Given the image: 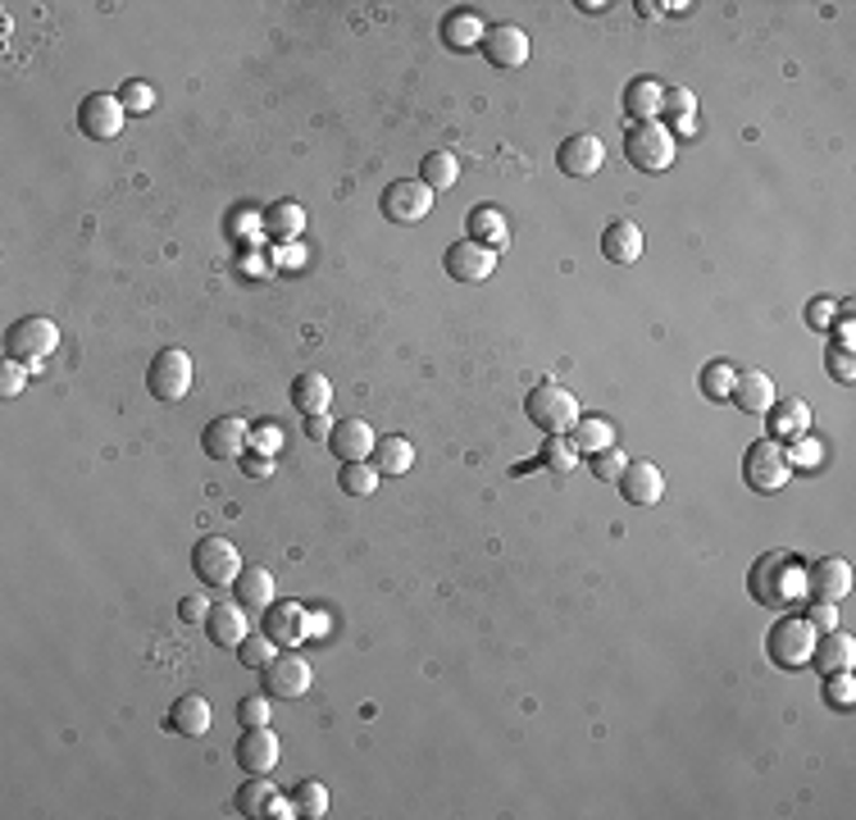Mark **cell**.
<instances>
[{"instance_id": "obj_1", "label": "cell", "mask_w": 856, "mask_h": 820, "mask_svg": "<svg viewBox=\"0 0 856 820\" xmlns=\"http://www.w3.org/2000/svg\"><path fill=\"white\" fill-rule=\"evenodd\" d=\"M747 593H752V602L770 606V611H783V606L806 597V566L793 552L756 556V566L747 570Z\"/></svg>"}, {"instance_id": "obj_2", "label": "cell", "mask_w": 856, "mask_h": 820, "mask_svg": "<svg viewBox=\"0 0 856 820\" xmlns=\"http://www.w3.org/2000/svg\"><path fill=\"white\" fill-rule=\"evenodd\" d=\"M625 155H629V164H633L638 174H660V169H670V164H675L679 142H675V133L665 128L660 119L629 124V133H625Z\"/></svg>"}, {"instance_id": "obj_3", "label": "cell", "mask_w": 856, "mask_h": 820, "mask_svg": "<svg viewBox=\"0 0 856 820\" xmlns=\"http://www.w3.org/2000/svg\"><path fill=\"white\" fill-rule=\"evenodd\" d=\"M793 479V456L779 438H756L743 452V483L752 492H779Z\"/></svg>"}, {"instance_id": "obj_4", "label": "cell", "mask_w": 856, "mask_h": 820, "mask_svg": "<svg viewBox=\"0 0 856 820\" xmlns=\"http://www.w3.org/2000/svg\"><path fill=\"white\" fill-rule=\"evenodd\" d=\"M816 629L806 625V616H783V620H775L770 625V634H766V656H770V666H779V670H802V666H811V652H816Z\"/></svg>"}, {"instance_id": "obj_5", "label": "cell", "mask_w": 856, "mask_h": 820, "mask_svg": "<svg viewBox=\"0 0 856 820\" xmlns=\"http://www.w3.org/2000/svg\"><path fill=\"white\" fill-rule=\"evenodd\" d=\"M192 570H197V579L205 583V589H232L237 575H242L247 566H242V552H237L232 538L205 533L201 543L192 547Z\"/></svg>"}, {"instance_id": "obj_6", "label": "cell", "mask_w": 856, "mask_h": 820, "mask_svg": "<svg viewBox=\"0 0 856 820\" xmlns=\"http://www.w3.org/2000/svg\"><path fill=\"white\" fill-rule=\"evenodd\" d=\"M525 411H529V419H533L542 433H569V429H575V419H579L575 392L561 388V383H552V379H542V383L525 396Z\"/></svg>"}, {"instance_id": "obj_7", "label": "cell", "mask_w": 856, "mask_h": 820, "mask_svg": "<svg viewBox=\"0 0 856 820\" xmlns=\"http://www.w3.org/2000/svg\"><path fill=\"white\" fill-rule=\"evenodd\" d=\"M147 388H151L155 402H164V406L182 402V396L192 392V356H187L182 346L155 351V361H151V369H147Z\"/></svg>"}, {"instance_id": "obj_8", "label": "cell", "mask_w": 856, "mask_h": 820, "mask_svg": "<svg viewBox=\"0 0 856 820\" xmlns=\"http://www.w3.org/2000/svg\"><path fill=\"white\" fill-rule=\"evenodd\" d=\"M55 346H60V328H55V319H46V315L14 319L10 333H5V356L10 361H23V365L46 361Z\"/></svg>"}, {"instance_id": "obj_9", "label": "cell", "mask_w": 856, "mask_h": 820, "mask_svg": "<svg viewBox=\"0 0 856 820\" xmlns=\"http://www.w3.org/2000/svg\"><path fill=\"white\" fill-rule=\"evenodd\" d=\"M260 674H265V693L278 697V702H297V697L311 693V684H315L311 661H305L301 652H292V647H282Z\"/></svg>"}, {"instance_id": "obj_10", "label": "cell", "mask_w": 856, "mask_h": 820, "mask_svg": "<svg viewBox=\"0 0 856 820\" xmlns=\"http://www.w3.org/2000/svg\"><path fill=\"white\" fill-rule=\"evenodd\" d=\"M265 634L278 643V647H297L305 639L324 634V616H311L301 602H274L265 611Z\"/></svg>"}, {"instance_id": "obj_11", "label": "cell", "mask_w": 856, "mask_h": 820, "mask_svg": "<svg viewBox=\"0 0 856 820\" xmlns=\"http://www.w3.org/2000/svg\"><path fill=\"white\" fill-rule=\"evenodd\" d=\"M128 124V110L118 105L114 91H91V97H83L78 105V128L83 137H91V142H110V137H118Z\"/></svg>"}, {"instance_id": "obj_12", "label": "cell", "mask_w": 856, "mask_h": 820, "mask_svg": "<svg viewBox=\"0 0 856 820\" xmlns=\"http://www.w3.org/2000/svg\"><path fill=\"white\" fill-rule=\"evenodd\" d=\"M433 197L438 192H428L419 178H401L378 197V210H383V219H392V224H419V219H428V210H433Z\"/></svg>"}, {"instance_id": "obj_13", "label": "cell", "mask_w": 856, "mask_h": 820, "mask_svg": "<svg viewBox=\"0 0 856 820\" xmlns=\"http://www.w3.org/2000/svg\"><path fill=\"white\" fill-rule=\"evenodd\" d=\"M201 447L210 461H242L251 452V425L242 415H219L210 419L205 433H201Z\"/></svg>"}, {"instance_id": "obj_14", "label": "cell", "mask_w": 856, "mask_h": 820, "mask_svg": "<svg viewBox=\"0 0 856 820\" xmlns=\"http://www.w3.org/2000/svg\"><path fill=\"white\" fill-rule=\"evenodd\" d=\"M442 265H446V274L456 278V283H488L492 269H496V251H488V247H479V242L461 238V242L446 247Z\"/></svg>"}, {"instance_id": "obj_15", "label": "cell", "mask_w": 856, "mask_h": 820, "mask_svg": "<svg viewBox=\"0 0 856 820\" xmlns=\"http://www.w3.org/2000/svg\"><path fill=\"white\" fill-rule=\"evenodd\" d=\"M479 51L488 55L492 68H519L529 64V33L515 28V23H496V28H483Z\"/></svg>"}, {"instance_id": "obj_16", "label": "cell", "mask_w": 856, "mask_h": 820, "mask_svg": "<svg viewBox=\"0 0 856 820\" xmlns=\"http://www.w3.org/2000/svg\"><path fill=\"white\" fill-rule=\"evenodd\" d=\"M556 164H561V174H569V178H592V174H602V164H606L602 137H597V133H575V137H565L561 151H556Z\"/></svg>"}, {"instance_id": "obj_17", "label": "cell", "mask_w": 856, "mask_h": 820, "mask_svg": "<svg viewBox=\"0 0 856 820\" xmlns=\"http://www.w3.org/2000/svg\"><path fill=\"white\" fill-rule=\"evenodd\" d=\"M852 593V566L843 556H820L806 566V597L811 602H843Z\"/></svg>"}, {"instance_id": "obj_18", "label": "cell", "mask_w": 856, "mask_h": 820, "mask_svg": "<svg viewBox=\"0 0 856 820\" xmlns=\"http://www.w3.org/2000/svg\"><path fill=\"white\" fill-rule=\"evenodd\" d=\"M278 757H282V743L269 724L242 730V739H237V766H242L247 775H269V770L278 766Z\"/></svg>"}, {"instance_id": "obj_19", "label": "cell", "mask_w": 856, "mask_h": 820, "mask_svg": "<svg viewBox=\"0 0 856 820\" xmlns=\"http://www.w3.org/2000/svg\"><path fill=\"white\" fill-rule=\"evenodd\" d=\"M247 616H251V611H247L242 602H214L201 629L210 634L214 647H242V639L251 634V620H247Z\"/></svg>"}, {"instance_id": "obj_20", "label": "cell", "mask_w": 856, "mask_h": 820, "mask_svg": "<svg viewBox=\"0 0 856 820\" xmlns=\"http://www.w3.org/2000/svg\"><path fill=\"white\" fill-rule=\"evenodd\" d=\"M374 447H378V433L369 429V419L347 415V419H338V425H332V433H328V452L338 456V461H369Z\"/></svg>"}, {"instance_id": "obj_21", "label": "cell", "mask_w": 856, "mask_h": 820, "mask_svg": "<svg viewBox=\"0 0 856 820\" xmlns=\"http://www.w3.org/2000/svg\"><path fill=\"white\" fill-rule=\"evenodd\" d=\"M615 488H620V497L629 506H656L665 497V475L656 470L652 461H629L625 475L615 479Z\"/></svg>"}, {"instance_id": "obj_22", "label": "cell", "mask_w": 856, "mask_h": 820, "mask_svg": "<svg viewBox=\"0 0 856 820\" xmlns=\"http://www.w3.org/2000/svg\"><path fill=\"white\" fill-rule=\"evenodd\" d=\"M729 402L739 406L743 415H766V411H775V379L766 369H739Z\"/></svg>"}, {"instance_id": "obj_23", "label": "cell", "mask_w": 856, "mask_h": 820, "mask_svg": "<svg viewBox=\"0 0 856 820\" xmlns=\"http://www.w3.org/2000/svg\"><path fill=\"white\" fill-rule=\"evenodd\" d=\"M642 251H647V238H642V228L633 219H610L606 232H602V255L610 265H638Z\"/></svg>"}, {"instance_id": "obj_24", "label": "cell", "mask_w": 856, "mask_h": 820, "mask_svg": "<svg viewBox=\"0 0 856 820\" xmlns=\"http://www.w3.org/2000/svg\"><path fill=\"white\" fill-rule=\"evenodd\" d=\"M465 238L469 242H479V247H488V251H506L511 247V228H506V215L496 205H474L469 210V219H465Z\"/></svg>"}, {"instance_id": "obj_25", "label": "cell", "mask_w": 856, "mask_h": 820, "mask_svg": "<svg viewBox=\"0 0 856 820\" xmlns=\"http://www.w3.org/2000/svg\"><path fill=\"white\" fill-rule=\"evenodd\" d=\"M811 666L820 674H834V670H852L856 666V639L847 629H829V634L816 639V652H811Z\"/></svg>"}, {"instance_id": "obj_26", "label": "cell", "mask_w": 856, "mask_h": 820, "mask_svg": "<svg viewBox=\"0 0 856 820\" xmlns=\"http://www.w3.org/2000/svg\"><path fill=\"white\" fill-rule=\"evenodd\" d=\"M210 724H214V707H210V697L187 693V697H178V702H174V711H169V730H178L182 739H201V734H210Z\"/></svg>"}, {"instance_id": "obj_27", "label": "cell", "mask_w": 856, "mask_h": 820, "mask_svg": "<svg viewBox=\"0 0 856 820\" xmlns=\"http://www.w3.org/2000/svg\"><path fill=\"white\" fill-rule=\"evenodd\" d=\"M232 593H237V602H242L247 611H269L278 589H274V575H269L265 566H247L242 575H237Z\"/></svg>"}, {"instance_id": "obj_28", "label": "cell", "mask_w": 856, "mask_h": 820, "mask_svg": "<svg viewBox=\"0 0 856 820\" xmlns=\"http://www.w3.org/2000/svg\"><path fill=\"white\" fill-rule=\"evenodd\" d=\"M620 105H625V114L633 124H647V119H660V83L656 78H633V83H625V97H620Z\"/></svg>"}, {"instance_id": "obj_29", "label": "cell", "mask_w": 856, "mask_h": 820, "mask_svg": "<svg viewBox=\"0 0 856 820\" xmlns=\"http://www.w3.org/2000/svg\"><path fill=\"white\" fill-rule=\"evenodd\" d=\"M292 406L301 411V415H328V406H332V383H328V374H297L292 379Z\"/></svg>"}, {"instance_id": "obj_30", "label": "cell", "mask_w": 856, "mask_h": 820, "mask_svg": "<svg viewBox=\"0 0 856 820\" xmlns=\"http://www.w3.org/2000/svg\"><path fill=\"white\" fill-rule=\"evenodd\" d=\"M569 442L579 447V456H597V452L615 447V429H610V419H602V415H579L575 429H569Z\"/></svg>"}, {"instance_id": "obj_31", "label": "cell", "mask_w": 856, "mask_h": 820, "mask_svg": "<svg viewBox=\"0 0 856 820\" xmlns=\"http://www.w3.org/2000/svg\"><path fill=\"white\" fill-rule=\"evenodd\" d=\"M260 228H265L274 242H297L301 228H305V210L297 201H274L265 210V219H260Z\"/></svg>"}, {"instance_id": "obj_32", "label": "cell", "mask_w": 856, "mask_h": 820, "mask_svg": "<svg viewBox=\"0 0 856 820\" xmlns=\"http://www.w3.org/2000/svg\"><path fill=\"white\" fill-rule=\"evenodd\" d=\"M411 465H415V442L411 438H401V433L378 438V447H374V470L378 475H406Z\"/></svg>"}, {"instance_id": "obj_33", "label": "cell", "mask_w": 856, "mask_h": 820, "mask_svg": "<svg viewBox=\"0 0 856 820\" xmlns=\"http://www.w3.org/2000/svg\"><path fill=\"white\" fill-rule=\"evenodd\" d=\"M479 41H483V23L469 10H451L442 18V46H451V51H474Z\"/></svg>"}, {"instance_id": "obj_34", "label": "cell", "mask_w": 856, "mask_h": 820, "mask_svg": "<svg viewBox=\"0 0 856 820\" xmlns=\"http://www.w3.org/2000/svg\"><path fill=\"white\" fill-rule=\"evenodd\" d=\"M461 178V160L451 151H428L424 164H419V182L428 187V192H446V187H456Z\"/></svg>"}, {"instance_id": "obj_35", "label": "cell", "mask_w": 856, "mask_h": 820, "mask_svg": "<svg viewBox=\"0 0 856 820\" xmlns=\"http://www.w3.org/2000/svg\"><path fill=\"white\" fill-rule=\"evenodd\" d=\"M538 461H542V470H546V475L565 479L569 470H575V461H579V447H575V442H569L565 433H546V442H542Z\"/></svg>"}, {"instance_id": "obj_36", "label": "cell", "mask_w": 856, "mask_h": 820, "mask_svg": "<svg viewBox=\"0 0 856 820\" xmlns=\"http://www.w3.org/2000/svg\"><path fill=\"white\" fill-rule=\"evenodd\" d=\"M274 798H278V784L269 775H251L242 789H237L232 803H237V811H242V816H265Z\"/></svg>"}, {"instance_id": "obj_37", "label": "cell", "mask_w": 856, "mask_h": 820, "mask_svg": "<svg viewBox=\"0 0 856 820\" xmlns=\"http://www.w3.org/2000/svg\"><path fill=\"white\" fill-rule=\"evenodd\" d=\"M378 475L374 461H342V475H338V488L347 492V497H369V492L378 488Z\"/></svg>"}, {"instance_id": "obj_38", "label": "cell", "mask_w": 856, "mask_h": 820, "mask_svg": "<svg viewBox=\"0 0 856 820\" xmlns=\"http://www.w3.org/2000/svg\"><path fill=\"white\" fill-rule=\"evenodd\" d=\"M770 425H775V438H802L806 429H811V411H806V402H783L779 411H766Z\"/></svg>"}, {"instance_id": "obj_39", "label": "cell", "mask_w": 856, "mask_h": 820, "mask_svg": "<svg viewBox=\"0 0 856 820\" xmlns=\"http://www.w3.org/2000/svg\"><path fill=\"white\" fill-rule=\"evenodd\" d=\"M733 379H739V369H733L729 361H710L702 369V396H706V402H729Z\"/></svg>"}, {"instance_id": "obj_40", "label": "cell", "mask_w": 856, "mask_h": 820, "mask_svg": "<svg viewBox=\"0 0 856 820\" xmlns=\"http://www.w3.org/2000/svg\"><path fill=\"white\" fill-rule=\"evenodd\" d=\"M660 114H675L679 128H693V114H697V97L688 87H660Z\"/></svg>"}, {"instance_id": "obj_41", "label": "cell", "mask_w": 856, "mask_h": 820, "mask_svg": "<svg viewBox=\"0 0 856 820\" xmlns=\"http://www.w3.org/2000/svg\"><path fill=\"white\" fill-rule=\"evenodd\" d=\"M292 803H297V816L324 820V816H328V789H324L319 780H301L297 793H292Z\"/></svg>"}, {"instance_id": "obj_42", "label": "cell", "mask_w": 856, "mask_h": 820, "mask_svg": "<svg viewBox=\"0 0 856 820\" xmlns=\"http://www.w3.org/2000/svg\"><path fill=\"white\" fill-rule=\"evenodd\" d=\"M237 656H242V666H251V670H265L274 656H278V643L260 629V634H247L242 639V647H237Z\"/></svg>"}, {"instance_id": "obj_43", "label": "cell", "mask_w": 856, "mask_h": 820, "mask_svg": "<svg viewBox=\"0 0 856 820\" xmlns=\"http://www.w3.org/2000/svg\"><path fill=\"white\" fill-rule=\"evenodd\" d=\"M274 707H269V693H247L242 702H237V724L242 730H255V724H269Z\"/></svg>"}, {"instance_id": "obj_44", "label": "cell", "mask_w": 856, "mask_h": 820, "mask_svg": "<svg viewBox=\"0 0 856 820\" xmlns=\"http://www.w3.org/2000/svg\"><path fill=\"white\" fill-rule=\"evenodd\" d=\"M824 702H834L839 711H852V702H856V679H852V670L824 674Z\"/></svg>"}, {"instance_id": "obj_45", "label": "cell", "mask_w": 856, "mask_h": 820, "mask_svg": "<svg viewBox=\"0 0 856 820\" xmlns=\"http://www.w3.org/2000/svg\"><path fill=\"white\" fill-rule=\"evenodd\" d=\"M592 461V475H597L602 483H615L625 475V465H629V456L620 452V447H606V452H597V456H588Z\"/></svg>"}, {"instance_id": "obj_46", "label": "cell", "mask_w": 856, "mask_h": 820, "mask_svg": "<svg viewBox=\"0 0 856 820\" xmlns=\"http://www.w3.org/2000/svg\"><path fill=\"white\" fill-rule=\"evenodd\" d=\"M28 365H23V361H10L5 356V365H0V396H5V402H10V396H18L23 392V383H28Z\"/></svg>"}, {"instance_id": "obj_47", "label": "cell", "mask_w": 856, "mask_h": 820, "mask_svg": "<svg viewBox=\"0 0 856 820\" xmlns=\"http://www.w3.org/2000/svg\"><path fill=\"white\" fill-rule=\"evenodd\" d=\"M834 319H839V301H834V297H816L811 306H806V324L820 328V333H829V328H834Z\"/></svg>"}, {"instance_id": "obj_48", "label": "cell", "mask_w": 856, "mask_h": 820, "mask_svg": "<svg viewBox=\"0 0 856 820\" xmlns=\"http://www.w3.org/2000/svg\"><path fill=\"white\" fill-rule=\"evenodd\" d=\"M118 105H124V110H151L155 105V91L147 87V83H124V87H118Z\"/></svg>"}, {"instance_id": "obj_49", "label": "cell", "mask_w": 856, "mask_h": 820, "mask_svg": "<svg viewBox=\"0 0 856 820\" xmlns=\"http://www.w3.org/2000/svg\"><path fill=\"white\" fill-rule=\"evenodd\" d=\"M824 365H829V374H834L839 383H852V379H856V361H852L847 346H829V351H824Z\"/></svg>"}, {"instance_id": "obj_50", "label": "cell", "mask_w": 856, "mask_h": 820, "mask_svg": "<svg viewBox=\"0 0 856 820\" xmlns=\"http://www.w3.org/2000/svg\"><path fill=\"white\" fill-rule=\"evenodd\" d=\"M806 625H811L816 634H829V629H839V602H811V611H806Z\"/></svg>"}, {"instance_id": "obj_51", "label": "cell", "mask_w": 856, "mask_h": 820, "mask_svg": "<svg viewBox=\"0 0 856 820\" xmlns=\"http://www.w3.org/2000/svg\"><path fill=\"white\" fill-rule=\"evenodd\" d=\"M251 452H260V456H278V452H282V433H278L274 425L251 429Z\"/></svg>"}, {"instance_id": "obj_52", "label": "cell", "mask_w": 856, "mask_h": 820, "mask_svg": "<svg viewBox=\"0 0 856 820\" xmlns=\"http://www.w3.org/2000/svg\"><path fill=\"white\" fill-rule=\"evenodd\" d=\"M210 606H214L210 597H182V602H178V620H182V625H205Z\"/></svg>"}, {"instance_id": "obj_53", "label": "cell", "mask_w": 856, "mask_h": 820, "mask_svg": "<svg viewBox=\"0 0 856 820\" xmlns=\"http://www.w3.org/2000/svg\"><path fill=\"white\" fill-rule=\"evenodd\" d=\"M242 470H247L251 479H269V475H274V456H260V452H247V456H242Z\"/></svg>"}, {"instance_id": "obj_54", "label": "cell", "mask_w": 856, "mask_h": 820, "mask_svg": "<svg viewBox=\"0 0 856 820\" xmlns=\"http://www.w3.org/2000/svg\"><path fill=\"white\" fill-rule=\"evenodd\" d=\"M305 433H311L315 442H328V433H332V425H328V415H305Z\"/></svg>"}, {"instance_id": "obj_55", "label": "cell", "mask_w": 856, "mask_h": 820, "mask_svg": "<svg viewBox=\"0 0 856 820\" xmlns=\"http://www.w3.org/2000/svg\"><path fill=\"white\" fill-rule=\"evenodd\" d=\"M265 816H269V820H292V816H297V803H292V798H282V793H278Z\"/></svg>"}, {"instance_id": "obj_56", "label": "cell", "mask_w": 856, "mask_h": 820, "mask_svg": "<svg viewBox=\"0 0 856 820\" xmlns=\"http://www.w3.org/2000/svg\"><path fill=\"white\" fill-rule=\"evenodd\" d=\"M797 447H802V461H806V465H816V461H820V442H816V438H806V433H802V438H797Z\"/></svg>"}, {"instance_id": "obj_57", "label": "cell", "mask_w": 856, "mask_h": 820, "mask_svg": "<svg viewBox=\"0 0 856 820\" xmlns=\"http://www.w3.org/2000/svg\"><path fill=\"white\" fill-rule=\"evenodd\" d=\"M288 261V269H301V247L297 242H288V251H278V265Z\"/></svg>"}, {"instance_id": "obj_58", "label": "cell", "mask_w": 856, "mask_h": 820, "mask_svg": "<svg viewBox=\"0 0 856 820\" xmlns=\"http://www.w3.org/2000/svg\"><path fill=\"white\" fill-rule=\"evenodd\" d=\"M834 333H839V346H847V351H852V342H856V328H852V319H843V324L834 328Z\"/></svg>"}]
</instances>
